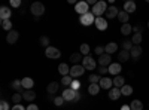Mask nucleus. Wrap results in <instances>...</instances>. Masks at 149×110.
<instances>
[{"label": "nucleus", "mask_w": 149, "mask_h": 110, "mask_svg": "<svg viewBox=\"0 0 149 110\" xmlns=\"http://www.w3.org/2000/svg\"><path fill=\"white\" fill-rule=\"evenodd\" d=\"M107 3L104 2V0H98V2L93 6V14H94V17L95 18H98V17H103L104 14H106V10H107Z\"/></svg>", "instance_id": "obj_1"}, {"label": "nucleus", "mask_w": 149, "mask_h": 110, "mask_svg": "<svg viewBox=\"0 0 149 110\" xmlns=\"http://www.w3.org/2000/svg\"><path fill=\"white\" fill-rule=\"evenodd\" d=\"M30 10H31V14L36 17V18H39L40 15H43L45 14V5L43 3H40V2H34L31 6H30Z\"/></svg>", "instance_id": "obj_2"}, {"label": "nucleus", "mask_w": 149, "mask_h": 110, "mask_svg": "<svg viewBox=\"0 0 149 110\" xmlns=\"http://www.w3.org/2000/svg\"><path fill=\"white\" fill-rule=\"evenodd\" d=\"M45 57L49 58V59H58L61 57V52H60L58 48H55V46H48L45 49Z\"/></svg>", "instance_id": "obj_3"}, {"label": "nucleus", "mask_w": 149, "mask_h": 110, "mask_svg": "<svg viewBox=\"0 0 149 110\" xmlns=\"http://www.w3.org/2000/svg\"><path fill=\"white\" fill-rule=\"evenodd\" d=\"M79 22L82 24V26L88 27V26H91V24L95 22V17H94L93 12H88V14H85V15H81V17H79Z\"/></svg>", "instance_id": "obj_4"}, {"label": "nucleus", "mask_w": 149, "mask_h": 110, "mask_svg": "<svg viewBox=\"0 0 149 110\" xmlns=\"http://www.w3.org/2000/svg\"><path fill=\"white\" fill-rule=\"evenodd\" d=\"M78 91H74V89H72V88H66L64 91H63V94H61V97L64 98V101H74V98L78 97Z\"/></svg>", "instance_id": "obj_5"}, {"label": "nucleus", "mask_w": 149, "mask_h": 110, "mask_svg": "<svg viewBox=\"0 0 149 110\" xmlns=\"http://www.w3.org/2000/svg\"><path fill=\"white\" fill-rule=\"evenodd\" d=\"M82 66H84V68H85V70L93 71V70H95L97 63H95V59H93V58L88 55V57H84V59H82Z\"/></svg>", "instance_id": "obj_6"}, {"label": "nucleus", "mask_w": 149, "mask_h": 110, "mask_svg": "<svg viewBox=\"0 0 149 110\" xmlns=\"http://www.w3.org/2000/svg\"><path fill=\"white\" fill-rule=\"evenodd\" d=\"M84 71H85V68H84L82 64L72 66V67H70V76H72L73 79H76V77H79V76L84 75Z\"/></svg>", "instance_id": "obj_7"}, {"label": "nucleus", "mask_w": 149, "mask_h": 110, "mask_svg": "<svg viewBox=\"0 0 149 110\" xmlns=\"http://www.w3.org/2000/svg\"><path fill=\"white\" fill-rule=\"evenodd\" d=\"M98 85H100L102 89L110 91L112 88H113V80H112L110 77H107V76H103V77L100 79V82H98Z\"/></svg>", "instance_id": "obj_8"}, {"label": "nucleus", "mask_w": 149, "mask_h": 110, "mask_svg": "<svg viewBox=\"0 0 149 110\" xmlns=\"http://www.w3.org/2000/svg\"><path fill=\"white\" fill-rule=\"evenodd\" d=\"M88 2H78L74 5V12H78L79 15H85L88 14Z\"/></svg>", "instance_id": "obj_9"}, {"label": "nucleus", "mask_w": 149, "mask_h": 110, "mask_svg": "<svg viewBox=\"0 0 149 110\" xmlns=\"http://www.w3.org/2000/svg\"><path fill=\"white\" fill-rule=\"evenodd\" d=\"M97 63H98V66H102V67H109L112 64V58H110L109 54H103L102 57H98Z\"/></svg>", "instance_id": "obj_10"}, {"label": "nucleus", "mask_w": 149, "mask_h": 110, "mask_svg": "<svg viewBox=\"0 0 149 110\" xmlns=\"http://www.w3.org/2000/svg\"><path fill=\"white\" fill-rule=\"evenodd\" d=\"M118 14H119L118 8L112 5V6H109V8H107V10H106V14H104V15H106V18H107V19H113V18H116V17H118Z\"/></svg>", "instance_id": "obj_11"}, {"label": "nucleus", "mask_w": 149, "mask_h": 110, "mask_svg": "<svg viewBox=\"0 0 149 110\" xmlns=\"http://www.w3.org/2000/svg\"><path fill=\"white\" fill-rule=\"evenodd\" d=\"M18 37H19V33H18L17 30H12V31H9L8 36H6V42H8L9 45H14V43H17Z\"/></svg>", "instance_id": "obj_12"}, {"label": "nucleus", "mask_w": 149, "mask_h": 110, "mask_svg": "<svg viewBox=\"0 0 149 110\" xmlns=\"http://www.w3.org/2000/svg\"><path fill=\"white\" fill-rule=\"evenodd\" d=\"M122 71V66L119 63H112L109 66V73L110 75H113V76H119V73Z\"/></svg>", "instance_id": "obj_13"}, {"label": "nucleus", "mask_w": 149, "mask_h": 110, "mask_svg": "<svg viewBox=\"0 0 149 110\" xmlns=\"http://www.w3.org/2000/svg\"><path fill=\"white\" fill-rule=\"evenodd\" d=\"M95 27H97V30H100V31H104L106 28H107V21L103 18V17H98V18H95Z\"/></svg>", "instance_id": "obj_14"}, {"label": "nucleus", "mask_w": 149, "mask_h": 110, "mask_svg": "<svg viewBox=\"0 0 149 110\" xmlns=\"http://www.w3.org/2000/svg\"><path fill=\"white\" fill-rule=\"evenodd\" d=\"M82 59H84V55L81 52H73L69 58V61L73 64V66H76V64H81L82 63Z\"/></svg>", "instance_id": "obj_15"}, {"label": "nucleus", "mask_w": 149, "mask_h": 110, "mask_svg": "<svg viewBox=\"0 0 149 110\" xmlns=\"http://www.w3.org/2000/svg\"><path fill=\"white\" fill-rule=\"evenodd\" d=\"M10 15H12V10L8 6H2V8H0V19H2V21L10 19Z\"/></svg>", "instance_id": "obj_16"}, {"label": "nucleus", "mask_w": 149, "mask_h": 110, "mask_svg": "<svg viewBox=\"0 0 149 110\" xmlns=\"http://www.w3.org/2000/svg\"><path fill=\"white\" fill-rule=\"evenodd\" d=\"M122 97V94H121V89L119 88H112L110 91H109V98L112 100V101H116V100H119Z\"/></svg>", "instance_id": "obj_17"}, {"label": "nucleus", "mask_w": 149, "mask_h": 110, "mask_svg": "<svg viewBox=\"0 0 149 110\" xmlns=\"http://www.w3.org/2000/svg\"><path fill=\"white\" fill-rule=\"evenodd\" d=\"M130 58H131L130 51L122 49V51H119V52H118V59H119V64H121V63H125V61H128Z\"/></svg>", "instance_id": "obj_18"}, {"label": "nucleus", "mask_w": 149, "mask_h": 110, "mask_svg": "<svg viewBox=\"0 0 149 110\" xmlns=\"http://www.w3.org/2000/svg\"><path fill=\"white\" fill-rule=\"evenodd\" d=\"M21 82H22V88L26 91L33 89V86H34V80L31 77H24V79H21Z\"/></svg>", "instance_id": "obj_19"}, {"label": "nucleus", "mask_w": 149, "mask_h": 110, "mask_svg": "<svg viewBox=\"0 0 149 110\" xmlns=\"http://www.w3.org/2000/svg\"><path fill=\"white\" fill-rule=\"evenodd\" d=\"M58 89H60V85H58L57 82H51V83H48V86H46V92L51 94V95L57 94Z\"/></svg>", "instance_id": "obj_20"}, {"label": "nucleus", "mask_w": 149, "mask_h": 110, "mask_svg": "<svg viewBox=\"0 0 149 110\" xmlns=\"http://www.w3.org/2000/svg\"><path fill=\"white\" fill-rule=\"evenodd\" d=\"M136 3L133 2V0H128V2L124 3V10L127 12V14H133V12H136Z\"/></svg>", "instance_id": "obj_21"}, {"label": "nucleus", "mask_w": 149, "mask_h": 110, "mask_svg": "<svg viewBox=\"0 0 149 110\" xmlns=\"http://www.w3.org/2000/svg\"><path fill=\"white\" fill-rule=\"evenodd\" d=\"M58 73H60L61 76H69V75H70V67H69V64L61 63V64L58 66Z\"/></svg>", "instance_id": "obj_22"}, {"label": "nucleus", "mask_w": 149, "mask_h": 110, "mask_svg": "<svg viewBox=\"0 0 149 110\" xmlns=\"http://www.w3.org/2000/svg\"><path fill=\"white\" fill-rule=\"evenodd\" d=\"M142 48L140 46H133V49L130 51V55H131V58L133 59H139L140 58V55H142Z\"/></svg>", "instance_id": "obj_23"}, {"label": "nucleus", "mask_w": 149, "mask_h": 110, "mask_svg": "<svg viewBox=\"0 0 149 110\" xmlns=\"http://www.w3.org/2000/svg\"><path fill=\"white\" fill-rule=\"evenodd\" d=\"M22 98L26 100V101H29V103H31V101L36 98V92H34V91H31V89L24 91V92H22Z\"/></svg>", "instance_id": "obj_24"}, {"label": "nucleus", "mask_w": 149, "mask_h": 110, "mask_svg": "<svg viewBox=\"0 0 149 110\" xmlns=\"http://www.w3.org/2000/svg\"><path fill=\"white\" fill-rule=\"evenodd\" d=\"M118 19H119L121 24H128V21H130V14H127L125 10H119Z\"/></svg>", "instance_id": "obj_25"}, {"label": "nucleus", "mask_w": 149, "mask_h": 110, "mask_svg": "<svg viewBox=\"0 0 149 110\" xmlns=\"http://www.w3.org/2000/svg\"><path fill=\"white\" fill-rule=\"evenodd\" d=\"M116 49H118V45L115 43V42H110V43H107L106 46H104V52L106 54H115L116 52Z\"/></svg>", "instance_id": "obj_26"}, {"label": "nucleus", "mask_w": 149, "mask_h": 110, "mask_svg": "<svg viewBox=\"0 0 149 110\" xmlns=\"http://www.w3.org/2000/svg\"><path fill=\"white\" fill-rule=\"evenodd\" d=\"M112 80H113V86H115V88H119V89L124 86V85H125V79H124L121 75H119V76H115Z\"/></svg>", "instance_id": "obj_27"}, {"label": "nucleus", "mask_w": 149, "mask_h": 110, "mask_svg": "<svg viewBox=\"0 0 149 110\" xmlns=\"http://www.w3.org/2000/svg\"><path fill=\"white\" fill-rule=\"evenodd\" d=\"M100 85L98 83H90V86H88V94L90 95H97L98 92H100Z\"/></svg>", "instance_id": "obj_28"}, {"label": "nucleus", "mask_w": 149, "mask_h": 110, "mask_svg": "<svg viewBox=\"0 0 149 110\" xmlns=\"http://www.w3.org/2000/svg\"><path fill=\"white\" fill-rule=\"evenodd\" d=\"M133 86H131V85H128V83H125V85H124V86L121 88V94L124 95V97H130L131 94H133Z\"/></svg>", "instance_id": "obj_29"}, {"label": "nucleus", "mask_w": 149, "mask_h": 110, "mask_svg": "<svg viewBox=\"0 0 149 110\" xmlns=\"http://www.w3.org/2000/svg\"><path fill=\"white\" fill-rule=\"evenodd\" d=\"M142 33H134L133 34V37H131V42H133V45L134 46H140V43H142Z\"/></svg>", "instance_id": "obj_30"}, {"label": "nucleus", "mask_w": 149, "mask_h": 110, "mask_svg": "<svg viewBox=\"0 0 149 110\" xmlns=\"http://www.w3.org/2000/svg\"><path fill=\"white\" fill-rule=\"evenodd\" d=\"M121 33L124 36H130L133 33V27L130 26V24H122V26H121Z\"/></svg>", "instance_id": "obj_31"}, {"label": "nucleus", "mask_w": 149, "mask_h": 110, "mask_svg": "<svg viewBox=\"0 0 149 110\" xmlns=\"http://www.w3.org/2000/svg\"><path fill=\"white\" fill-rule=\"evenodd\" d=\"M130 107H131V110H143V103L140 100H133Z\"/></svg>", "instance_id": "obj_32"}, {"label": "nucleus", "mask_w": 149, "mask_h": 110, "mask_svg": "<svg viewBox=\"0 0 149 110\" xmlns=\"http://www.w3.org/2000/svg\"><path fill=\"white\" fill-rule=\"evenodd\" d=\"M90 51H91V48H90V45H88V43H82V45H81L79 52H81L84 57H88V55H90Z\"/></svg>", "instance_id": "obj_33"}, {"label": "nucleus", "mask_w": 149, "mask_h": 110, "mask_svg": "<svg viewBox=\"0 0 149 110\" xmlns=\"http://www.w3.org/2000/svg\"><path fill=\"white\" fill-rule=\"evenodd\" d=\"M10 88H12V89H15V91H21V88H22V82H21L19 79L12 80V82H10Z\"/></svg>", "instance_id": "obj_34"}, {"label": "nucleus", "mask_w": 149, "mask_h": 110, "mask_svg": "<svg viewBox=\"0 0 149 110\" xmlns=\"http://www.w3.org/2000/svg\"><path fill=\"white\" fill-rule=\"evenodd\" d=\"M72 82H73V77H72L70 75H69V76H63V77H61V83H63L64 86H69V88H70Z\"/></svg>", "instance_id": "obj_35"}, {"label": "nucleus", "mask_w": 149, "mask_h": 110, "mask_svg": "<svg viewBox=\"0 0 149 110\" xmlns=\"http://www.w3.org/2000/svg\"><path fill=\"white\" fill-rule=\"evenodd\" d=\"M2 28H3V30H6L8 33H9V31H12V22H10V19L2 21Z\"/></svg>", "instance_id": "obj_36"}, {"label": "nucleus", "mask_w": 149, "mask_h": 110, "mask_svg": "<svg viewBox=\"0 0 149 110\" xmlns=\"http://www.w3.org/2000/svg\"><path fill=\"white\" fill-rule=\"evenodd\" d=\"M100 79H102V76L100 75H94V73H91L90 77H88L90 83H98V82H100Z\"/></svg>", "instance_id": "obj_37"}, {"label": "nucleus", "mask_w": 149, "mask_h": 110, "mask_svg": "<svg viewBox=\"0 0 149 110\" xmlns=\"http://www.w3.org/2000/svg\"><path fill=\"white\" fill-rule=\"evenodd\" d=\"M21 100H24V98H22V94L15 92L14 95H12V101H14V104H19V103H21Z\"/></svg>", "instance_id": "obj_38"}, {"label": "nucleus", "mask_w": 149, "mask_h": 110, "mask_svg": "<svg viewBox=\"0 0 149 110\" xmlns=\"http://www.w3.org/2000/svg\"><path fill=\"white\" fill-rule=\"evenodd\" d=\"M39 43L43 46V48H48V46H51L49 45V37L48 36H40V39H39Z\"/></svg>", "instance_id": "obj_39"}, {"label": "nucleus", "mask_w": 149, "mask_h": 110, "mask_svg": "<svg viewBox=\"0 0 149 110\" xmlns=\"http://www.w3.org/2000/svg\"><path fill=\"white\" fill-rule=\"evenodd\" d=\"M133 46H134V45H133L131 40H124V42H122V48H124L125 51H131Z\"/></svg>", "instance_id": "obj_40"}, {"label": "nucleus", "mask_w": 149, "mask_h": 110, "mask_svg": "<svg viewBox=\"0 0 149 110\" xmlns=\"http://www.w3.org/2000/svg\"><path fill=\"white\" fill-rule=\"evenodd\" d=\"M54 104H55L57 107H61V106L64 104V98H63L61 95H57L55 98H54Z\"/></svg>", "instance_id": "obj_41"}, {"label": "nucleus", "mask_w": 149, "mask_h": 110, "mask_svg": "<svg viewBox=\"0 0 149 110\" xmlns=\"http://www.w3.org/2000/svg\"><path fill=\"white\" fill-rule=\"evenodd\" d=\"M94 54L98 55V57H102L103 54H106V52H104V46H95V48H94Z\"/></svg>", "instance_id": "obj_42"}, {"label": "nucleus", "mask_w": 149, "mask_h": 110, "mask_svg": "<svg viewBox=\"0 0 149 110\" xmlns=\"http://www.w3.org/2000/svg\"><path fill=\"white\" fill-rule=\"evenodd\" d=\"M70 88L74 89V91H78V89L81 88V82L76 80V79H73V82H72V85H70Z\"/></svg>", "instance_id": "obj_43"}, {"label": "nucleus", "mask_w": 149, "mask_h": 110, "mask_svg": "<svg viewBox=\"0 0 149 110\" xmlns=\"http://www.w3.org/2000/svg\"><path fill=\"white\" fill-rule=\"evenodd\" d=\"M97 71L100 73V75L104 76V75H107V73H109V67H102V66H100V67L97 68Z\"/></svg>", "instance_id": "obj_44"}, {"label": "nucleus", "mask_w": 149, "mask_h": 110, "mask_svg": "<svg viewBox=\"0 0 149 110\" xmlns=\"http://www.w3.org/2000/svg\"><path fill=\"white\" fill-rule=\"evenodd\" d=\"M133 31H134V33H142V31H143V26H142V24L134 26V27H133Z\"/></svg>", "instance_id": "obj_45"}, {"label": "nucleus", "mask_w": 149, "mask_h": 110, "mask_svg": "<svg viewBox=\"0 0 149 110\" xmlns=\"http://www.w3.org/2000/svg\"><path fill=\"white\" fill-rule=\"evenodd\" d=\"M10 110H27V107H24L22 104H14V107H10Z\"/></svg>", "instance_id": "obj_46"}, {"label": "nucleus", "mask_w": 149, "mask_h": 110, "mask_svg": "<svg viewBox=\"0 0 149 110\" xmlns=\"http://www.w3.org/2000/svg\"><path fill=\"white\" fill-rule=\"evenodd\" d=\"M0 110H9V103H6L5 100L0 103Z\"/></svg>", "instance_id": "obj_47"}, {"label": "nucleus", "mask_w": 149, "mask_h": 110, "mask_svg": "<svg viewBox=\"0 0 149 110\" xmlns=\"http://www.w3.org/2000/svg\"><path fill=\"white\" fill-rule=\"evenodd\" d=\"M10 6H12V8H18V6H21V0H10Z\"/></svg>", "instance_id": "obj_48"}, {"label": "nucleus", "mask_w": 149, "mask_h": 110, "mask_svg": "<svg viewBox=\"0 0 149 110\" xmlns=\"http://www.w3.org/2000/svg\"><path fill=\"white\" fill-rule=\"evenodd\" d=\"M27 110H39V107H37L36 104H33V103H31V104H29V106H27Z\"/></svg>", "instance_id": "obj_49"}, {"label": "nucleus", "mask_w": 149, "mask_h": 110, "mask_svg": "<svg viewBox=\"0 0 149 110\" xmlns=\"http://www.w3.org/2000/svg\"><path fill=\"white\" fill-rule=\"evenodd\" d=\"M119 110H131V107L130 106H127V104H124V106H121V109Z\"/></svg>", "instance_id": "obj_50"}, {"label": "nucleus", "mask_w": 149, "mask_h": 110, "mask_svg": "<svg viewBox=\"0 0 149 110\" xmlns=\"http://www.w3.org/2000/svg\"><path fill=\"white\" fill-rule=\"evenodd\" d=\"M148 28H149V21H148Z\"/></svg>", "instance_id": "obj_51"}]
</instances>
